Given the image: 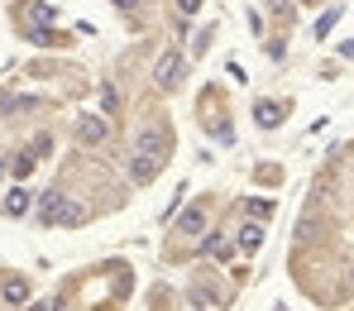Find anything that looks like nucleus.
<instances>
[{"instance_id":"f257e3e1","label":"nucleus","mask_w":354,"mask_h":311,"mask_svg":"<svg viewBox=\"0 0 354 311\" xmlns=\"http://www.w3.org/2000/svg\"><path fill=\"white\" fill-rule=\"evenodd\" d=\"M124 173H129V182H134V187H149L158 173H163V158H153V153H139V149H134V153H129V163H124Z\"/></svg>"},{"instance_id":"f03ea898","label":"nucleus","mask_w":354,"mask_h":311,"mask_svg":"<svg viewBox=\"0 0 354 311\" xmlns=\"http://www.w3.org/2000/svg\"><path fill=\"white\" fill-rule=\"evenodd\" d=\"M77 139H82L86 149H101V144L111 139V120H106V115H96V111H86V115L77 120Z\"/></svg>"},{"instance_id":"7ed1b4c3","label":"nucleus","mask_w":354,"mask_h":311,"mask_svg":"<svg viewBox=\"0 0 354 311\" xmlns=\"http://www.w3.org/2000/svg\"><path fill=\"white\" fill-rule=\"evenodd\" d=\"M153 82H158L163 91H173L177 82H182V53H163V58L153 62Z\"/></svg>"},{"instance_id":"20e7f679","label":"nucleus","mask_w":354,"mask_h":311,"mask_svg":"<svg viewBox=\"0 0 354 311\" xmlns=\"http://www.w3.org/2000/svg\"><path fill=\"white\" fill-rule=\"evenodd\" d=\"M134 149H139V153H153V158H168V134H163L158 124H149V129L134 139Z\"/></svg>"},{"instance_id":"39448f33","label":"nucleus","mask_w":354,"mask_h":311,"mask_svg":"<svg viewBox=\"0 0 354 311\" xmlns=\"http://www.w3.org/2000/svg\"><path fill=\"white\" fill-rule=\"evenodd\" d=\"M0 302H5V307H29V283H24V278H5Z\"/></svg>"},{"instance_id":"423d86ee","label":"nucleus","mask_w":354,"mask_h":311,"mask_svg":"<svg viewBox=\"0 0 354 311\" xmlns=\"http://www.w3.org/2000/svg\"><path fill=\"white\" fill-rule=\"evenodd\" d=\"M82 220H86V206H77V201H67V196H62V206H58V216H53V225L72 230V225H82Z\"/></svg>"},{"instance_id":"0eeeda50","label":"nucleus","mask_w":354,"mask_h":311,"mask_svg":"<svg viewBox=\"0 0 354 311\" xmlns=\"http://www.w3.org/2000/svg\"><path fill=\"white\" fill-rule=\"evenodd\" d=\"M58 206H62V191H58V187H48V191L39 196V220H44V225H53V216H58Z\"/></svg>"},{"instance_id":"6e6552de","label":"nucleus","mask_w":354,"mask_h":311,"mask_svg":"<svg viewBox=\"0 0 354 311\" xmlns=\"http://www.w3.org/2000/svg\"><path fill=\"white\" fill-rule=\"evenodd\" d=\"M254 120H259V129H273V124H283V106L259 101V106H254Z\"/></svg>"},{"instance_id":"1a4fd4ad","label":"nucleus","mask_w":354,"mask_h":311,"mask_svg":"<svg viewBox=\"0 0 354 311\" xmlns=\"http://www.w3.org/2000/svg\"><path fill=\"white\" fill-rule=\"evenodd\" d=\"M0 206H5V216H24V211H29V191H24V187H10Z\"/></svg>"},{"instance_id":"9d476101","label":"nucleus","mask_w":354,"mask_h":311,"mask_svg":"<svg viewBox=\"0 0 354 311\" xmlns=\"http://www.w3.org/2000/svg\"><path fill=\"white\" fill-rule=\"evenodd\" d=\"M177 230H182V235H192V240H196V235H201V230H206V211H201V206H192V211H187V216H182V225H177Z\"/></svg>"},{"instance_id":"9b49d317","label":"nucleus","mask_w":354,"mask_h":311,"mask_svg":"<svg viewBox=\"0 0 354 311\" xmlns=\"http://www.w3.org/2000/svg\"><path fill=\"white\" fill-rule=\"evenodd\" d=\"M44 24H53V5L34 0V5H29V29H44Z\"/></svg>"},{"instance_id":"f8f14e48","label":"nucleus","mask_w":354,"mask_h":311,"mask_svg":"<svg viewBox=\"0 0 354 311\" xmlns=\"http://www.w3.org/2000/svg\"><path fill=\"white\" fill-rule=\"evenodd\" d=\"M192 307H225L216 288H192Z\"/></svg>"},{"instance_id":"ddd939ff","label":"nucleus","mask_w":354,"mask_h":311,"mask_svg":"<svg viewBox=\"0 0 354 311\" xmlns=\"http://www.w3.org/2000/svg\"><path fill=\"white\" fill-rule=\"evenodd\" d=\"M29 153H34V163H39V158H48V153H53V134H34Z\"/></svg>"},{"instance_id":"4468645a","label":"nucleus","mask_w":354,"mask_h":311,"mask_svg":"<svg viewBox=\"0 0 354 311\" xmlns=\"http://www.w3.org/2000/svg\"><path fill=\"white\" fill-rule=\"evenodd\" d=\"M239 245H244V254H254V249L263 245V230H259V225H249V230H244V240H239Z\"/></svg>"},{"instance_id":"2eb2a0df","label":"nucleus","mask_w":354,"mask_h":311,"mask_svg":"<svg viewBox=\"0 0 354 311\" xmlns=\"http://www.w3.org/2000/svg\"><path fill=\"white\" fill-rule=\"evenodd\" d=\"M335 19H340V10H326V15L316 19V39H321V34H330V29H335Z\"/></svg>"},{"instance_id":"dca6fc26","label":"nucleus","mask_w":354,"mask_h":311,"mask_svg":"<svg viewBox=\"0 0 354 311\" xmlns=\"http://www.w3.org/2000/svg\"><path fill=\"white\" fill-rule=\"evenodd\" d=\"M206 254H216V258H225V254H230V249H225V240H221V235H206Z\"/></svg>"},{"instance_id":"f3484780","label":"nucleus","mask_w":354,"mask_h":311,"mask_svg":"<svg viewBox=\"0 0 354 311\" xmlns=\"http://www.w3.org/2000/svg\"><path fill=\"white\" fill-rule=\"evenodd\" d=\"M244 211H249L254 220H263V216H273V206H268V201H244Z\"/></svg>"},{"instance_id":"a211bd4d","label":"nucleus","mask_w":354,"mask_h":311,"mask_svg":"<svg viewBox=\"0 0 354 311\" xmlns=\"http://www.w3.org/2000/svg\"><path fill=\"white\" fill-rule=\"evenodd\" d=\"M101 106H106V115L120 111V91H115V86H106V91H101Z\"/></svg>"},{"instance_id":"6ab92c4d","label":"nucleus","mask_w":354,"mask_h":311,"mask_svg":"<svg viewBox=\"0 0 354 311\" xmlns=\"http://www.w3.org/2000/svg\"><path fill=\"white\" fill-rule=\"evenodd\" d=\"M29 168H34V153H24V158H15V178H24Z\"/></svg>"},{"instance_id":"aec40b11","label":"nucleus","mask_w":354,"mask_h":311,"mask_svg":"<svg viewBox=\"0 0 354 311\" xmlns=\"http://www.w3.org/2000/svg\"><path fill=\"white\" fill-rule=\"evenodd\" d=\"M177 10H182V15H196V10H201V0H177Z\"/></svg>"},{"instance_id":"412c9836","label":"nucleus","mask_w":354,"mask_h":311,"mask_svg":"<svg viewBox=\"0 0 354 311\" xmlns=\"http://www.w3.org/2000/svg\"><path fill=\"white\" fill-rule=\"evenodd\" d=\"M139 5H144V0H115V10H124V15H134Z\"/></svg>"},{"instance_id":"4be33fe9","label":"nucleus","mask_w":354,"mask_h":311,"mask_svg":"<svg viewBox=\"0 0 354 311\" xmlns=\"http://www.w3.org/2000/svg\"><path fill=\"white\" fill-rule=\"evenodd\" d=\"M350 283H354V273H350Z\"/></svg>"}]
</instances>
